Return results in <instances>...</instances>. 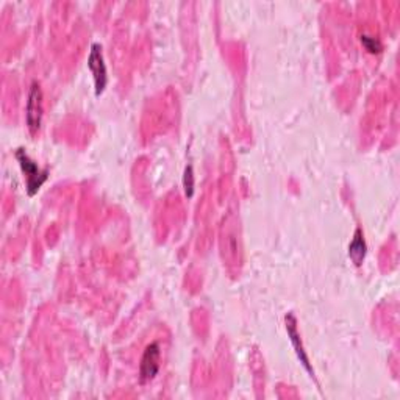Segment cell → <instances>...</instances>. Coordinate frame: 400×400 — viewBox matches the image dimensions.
<instances>
[{
  "instance_id": "cell-1",
  "label": "cell",
  "mask_w": 400,
  "mask_h": 400,
  "mask_svg": "<svg viewBox=\"0 0 400 400\" xmlns=\"http://www.w3.org/2000/svg\"><path fill=\"white\" fill-rule=\"evenodd\" d=\"M16 158H18L22 172H24L25 177V185H27V193L30 197L35 196L39 188L43 187V183L46 182L49 177L47 169H39L35 161H33L30 156L25 154V150L19 149L16 152Z\"/></svg>"
},
{
  "instance_id": "cell-2",
  "label": "cell",
  "mask_w": 400,
  "mask_h": 400,
  "mask_svg": "<svg viewBox=\"0 0 400 400\" xmlns=\"http://www.w3.org/2000/svg\"><path fill=\"white\" fill-rule=\"evenodd\" d=\"M43 122V91L39 83H33L27 100V127L33 137L39 132Z\"/></svg>"
},
{
  "instance_id": "cell-3",
  "label": "cell",
  "mask_w": 400,
  "mask_h": 400,
  "mask_svg": "<svg viewBox=\"0 0 400 400\" xmlns=\"http://www.w3.org/2000/svg\"><path fill=\"white\" fill-rule=\"evenodd\" d=\"M88 67L94 78L95 95H100L105 91L106 83H108V75H106V66L104 61L102 47H100L99 44H93L91 46V52H89L88 58Z\"/></svg>"
},
{
  "instance_id": "cell-4",
  "label": "cell",
  "mask_w": 400,
  "mask_h": 400,
  "mask_svg": "<svg viewBox=\"0 0 400 400\" xmlns=\"http://www.w3.org/2000/svg\"><path fill=\"white\" fill-rule=\"evenodd\" d=\"M160 357L161 351L158 342H152V344L145 347L143 358H141V381L145 383L155 379V375L160 370Z\"/></svg>"
},
{
  "instance_id": "cell-5",
  "label": "cell",
  "mask_w": 400,
  "mask_h": 400,
  "mask_svg": "<svg viewBox=\"0 0 400 400\" xmlns=\"http://www.w3.org/2000/svg\"><path fill=\"white\" fill-rule=\"evenodd\" d=\"M285 320H286V331H288V336H290V340L292 342V347H294V351L297 353L298 360H301V363L303 364V368L308 370V374L311 377H314V370L311 368V364H309V360H308L307 353H305V349H303V344L301 341V335H298L296 316H294V314L290 313Z\"/></svg>"
},
{
  "instance_id": "cell-6",
  "label": "cell",
  "mask_w": 400,
  "mask_h": 400,
  "mask_svg": "<svg viewBox=\"0 0 400 400\" xmlns=\"http://www.w3.org/2000/svg\"><path fill=\"white\" fill-rule=\"evenodd\" d=\"M349 257H351L355 266H362L366 257V241L362 228L355 230L353 239L351 242V246H349Z\"/></svg>"
},
{
  "instance_id": "cell-7",
  "label": "cell",
  "mask_w": 400,
  "mask_h": 400,
  "mask_svg": "<svg viewBox=\"0 0 400 400\" xmlns=\"http://www.w3.org/2000/svg\"><path fill=\"white\" fill-rule=\"evenodd\" d=\"M225 246H222V253L224 258L236 263V258H238V242L239 236L236 235V228L227 225V230H225Z\"/></svg>"
},
{
  "instance_id": "cell-8",
  "label": "cell",
  "mask_w": 400,
  "mask_h": 400,
  "mask_svg": "<svg viewBox=\"0 0 400 400\" xmlns=\"http://www.w3.org/2000/svg\"><path fill=\"white\" fill-rule=\"evenodd\" d=\"M362 44H363V47L368 50L369 54H380L381 49H383L381 43L379 41V39L366 36V35L362 36Z\"/></svg>"
},
{
  "instance_id": "cell-9",
  "label": "cell",
  "mask_w": 400,
  "mask_h": 400,
  "mask_svg": "<svg viewBox=\"0 0 400 400\" xmlns=\"http://www.w3.org/2000/svg\"><path fill=\"white\" fill-rule=\"evenodd\" d=\"M183 185H185V193H187V196L188 197L193 196V193H194V176H193V167L191 166H188L187 171H185Z\"/></svg>"
}]
</instances>
